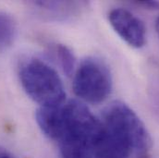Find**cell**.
<instances>
[{"instance_id":"3","label":"cell","mask_w":159,"mask_h":158,"mask_svg":"<svg viewBox=\"0 0 159 158\" xmlns=\"http://www.w3.org/2000/svg\"><path fill=\"white\" fill-rule=\"evenodd\" d=\"M112 76L107 66L96 57H87L80 65L73 79V90L81 100L99 104L111 93Z\"/></svg>"},{"instance_id":"1","label":"cell","mask_w":159,"mask_h":158,"mask_svg":"<svg viewBox=\"0 0 159 158\" xmlns=\"http://www.w3.org/2000/svg\"><path fill=\"white\" fill-rule=\"evenodd\" d=\"M20 84L27 95L41 106H58L65 101V90L57 71L38 58H30L20 68Z\"/></svg>"},{"instance_id":"4","label":"cell","mask_w":159,"mask_h":158,"mask_svg":"<svg viewBox=\"0 0 159 158\" xmlns=\"http://www.w3.org/2000/svg\"><path fill=\"white\" fill-rule=\"evenodd\" d=\"M108 20L114 31L129 45L142 48L146 43V28L143 22L130 11L118 7L110 10Z\"/></svg>"},{"instance_id":"10","label":"cell","mask_w":159,"mask_h":158,"mask_svg":"<svg viewBox=\"0 0 159 158\" xmlns=\"http://www.w3.org/2000/svg\"><path fill=\"white\" fill-rule=\"evenodd\" d=\"M156 30H157V33L159 36V17L157 18V21H156Z\"/></svg>"},{"instance_id":"5","label":"cell","mask_w":159,"mask_h":158,"mask_svg":"<svg viewBox=\"0 0 159 158\" xmlns=\"http://www.w3.org/2000/svg\"><path fill=\"white\" fill-rule=\"evenodd\" d=\"M63 104L51 106H40L35 114L36 122L43 134L57 142L62 133Z\"/></svg>"},{"instance_id":"2","label":"cell","mask_w":159,"mask_h":158,"mask_svg":"<svg viewBox=\"0 0 159 158\" xmlns=\"http://www.w3.org/2000/svg\"><path fill=\"white\" fill-rule=\"evenodd\" d=\"M102 121L120 136L132 151L144 153L152 147V139L145 125L125 103H110L103 112Z\"/></svg>"},{"instance_id":"9","label":"cell","mask_w":159,"mask_h":158,"mask_svg":"<svg viewBox=\"0 0 159 158\" xmlns=\"http://www.w3.org/2000/svg\"><path fill=\"white\" fill-rule=\"evenodd\" d=\"M0 158H15V156L7 148L0 145Z\"/></svg>"},{"instance_id":"6","label":"cell","mask_w":159,"mask_h":158,"mask_svg":"<svg viewBox=\"0 0 159 158\" xmlns=\"http://www.w3.org/2000/svg\"><path fill=\"white\" fill-rule=\"evenodd\" d=\"M16 34L17 24L14 18L6 12H0V50L10 46Z\"/></svg>"},{"instance_id":"7","label":"cell","mask_w":159,"mask_h":158,"mask_svg":"<svg viewBox=\"0 0 159 158\" xmlns=\"http://www.w3.org/2000/svg\"><path fill=\"white\" fill-rule=\"evenodd\" d=\"M56 52L63 72L67 76H70L73 73L75 67V57L73 53L64 44L57 45Z\"/></svg>"},{"instance_id":"8","label":"cell","mask_w":159,"mask_h":158,"mask_svg":"<svg viewBox=\"0 0 159 158\" xmlns=\"http://www.w3.org/2000/svg\"><path fill=\"white\" fill-rule=\"evenodd\" d=\"M136 4L147 8H154V9L159 8V3L157 1H137Z\"/></svg>"}]
</instances>
